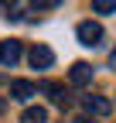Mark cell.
<instances>
[{
	"label": "cell",
	"mask_w": 116,
	"mask_h": 123,
	"mask_svg": "<svg viewBox=\"0 0 116 123\" xmlns=\"http://www.w3.org/2000/svg\"><path fill=\"white\" fill-rule=\"evenodd\" d=\"M21 55H24L21 41H0V62H4V65H17Z\"/></svg>",
	"instance_id": "cell-6"
},
{
	"label": "cell",
	"mask_w": 116,
	"mask_h": 123,
	"mask_svg": "<svg viewBox=\"0 0 116 123\" xmlns=\"http://www.w3.org/2000/svg\"><path fill=\"white\" fill-rule=\"evenodd\" d=\"M82 106H85L89 116H109L113 113V103L103 99V96H82Z\"/></svg>",
	"instance_id": "cell-3"
},
{
	"label": "cell",
	"mask_w": 116,
	"mask_h": 123,
	"mask_svg": "<svg viewBox=\"0 0 116 123\" xmlns=\"http://www.w3.org/2000/svg\"><path fill=\"white\" fill-rule=\"evenodd\" d=\"M92 10L96 14H113L116 10V0H92Z\"/></svg>",
	"instance_id": "cell-9"
},
{
	"label": "cell",
	"mask_w": 116,
	"mask_h": 123,
	"mask_svg": "<svg viewBox=\"0 0 116 123\" xmlns=\"http://www.w3.org/2000/svg\"><path fill=\"white\" fill-rule=\"evenodd\" d=\"M0 113H4V99H0Z\"/></svg>",
	"instance_id": "cell-14"
},
{
	"label": "cell",
	"mask_w": 116,
	"mask_h": 123,
	"mask_svg": "<svg viewBox=\"0 0 116 123\" xmlns=\"http://www.w3.org/2000/svg\"><path fill=\"white\" fill-rule=\"evenodd\" d=\"M72 123H96V120H92L89 113H82V116H75V120H72Z\"/></svg>",
	"instance_id": "cell-11"
},
{
	"label": "cell",
	"mask_w": 116,
	"mask_h": 123,
	"mask_svg": "<svg viewBox=\"0 0 116 123\" xmlns=\"http://www.w3.org/2000/svg\"><path fill=\"white\" fill-rule=\"evenodd\" d=\"M75 34H79V41L85 44V48H96L99 41H103V24H96V21H82L79 27H75Z\"/></svg>",
	"instance_id": "cell-1"
},
{
	"label": "cell",
	"mask_w": 116,
	"mask_h": 123,
	"mask_svg": "<svg viewBox=\"0 0 116 123\" xmlns=\"http://www.w3.org/2000/svg\"><path fill=\"white\" fill-rule=\"evenodd\" d=\"M10 96H14V99H21V103H27L31 96H38V86H34V82H27V79H14V82H10Z\"/></svg>",
	"instance_id": "cell-7"
},
{
	"label": "cell",
	"mask_w": 116,
	"mask_h": 123,
	"mask_svg": "<svg viewBox=\"0 0 116 123\" xmlns=\"http://www.w3.org/2000/svg\"><path fill=\"white\" fill-rule=\"evenodd\" d=\"M68 79H72V86H89L92 82V65L89 62H75L68 68Z\"/></svg>",
	"instance_id": "cell-5"
},
{
	"label": "cell",
	"mask_w": 116,
	"mask_h": 123,
	"mask_svg": "<svg viewBox=\"0 0 116 123\" xmlns=\"http://www.w3.org/2000/svg\"><path fill=\"white\" fill-rule=\"evenodd\" d=\"M27 62H31L34 68H51V62H55V51L48 48V44H34V48L27 51Z\"/></svg>",
	"instance_id": "cell-2"
},
{
	"label": "cell",
	"mask_w": 116,
	"mask_h": 123,
	"mask_svg": "<svg viewBox=\"0 0 116 123\" xmlns=\"http://www.w3.org/2000/svg\"><path fill=\"white\" fill-rule=\"evenodd\" d=\"M41 92H48L55 106H68V103H72V96H68V89H65L62 82H41Z\"/></svg>",
	"instance_id": "cell-4"
},
{
	"label": "cell",
	"mask_w": 116,
	"mask_h": 123,
	"mask_svg": "<svg viewBox=\"0 0 116 123\" xmlns=\"http://www.w3.org/2000/svg\"><path fill=\"white\" fill-rule=\"evenodd\" d=\"M0 4H4V7H10V10H14V7H17V0H0Z\"/></svg>",
	"instance_id": "cell-12"
},
{
	"label": "cell",
	"mask_w": 116,
	"mask_h": 123,
	"mask_svg": "<svg viewBox=\"0 0 116 123\" xmlns=\"http://www.w3.org/2000/svg\"><path fill=\"white\" fill-rule=\"evenodd\" d=\"M62 0H31V7L34 10H45V7H58Z\"/></svg>",
	"instance_id": "cell-10"
},
{
	"label": "cell",
	"mask_w": 116,
	"mask_h": 123,
	"mask_svg": "<svg viewBox=\"0 0 116 123\" xmlns=\"http://www.w3.org/2000/svg\"><path fill=\"white\" fill-rule=\"evenodd\" d=\"M109 65H113V68H116V48H113V55H109Z\"/></svg>",
	"instance_id": "cell-13"
},
{
	"label": "cell",
	"mask_w": 116,
	"mask_h": 123,
	"mask_svg": "<svg viewBox=\"0 0 116 123\" xmlns=\"http://www.w3.org/2000/svg\"><path fill=\"white\" fill-rule=\"evenodd\" d=\"M21 123H48V110L45 106H27L21 113Z\"/></svg>",
	"instance_id": "cell-8"
}]
</instances>
